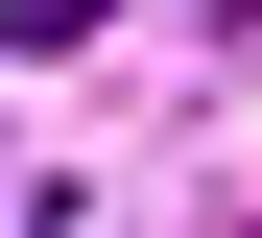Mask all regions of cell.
<instances>
[{
	"label": "cell",
	"instance_id": "6da1fadb",
	"mask_svg": "<svg viewBox=\"0 0 262 238\" xmlns=\"http://www.w3.org/2000/svg\"><path fill=\"white\" fill-rule=\"evenodd\" d=\"M96 24H119V0H0V48H96Z\"/></svg>",
	"mask_w": 262,
	"mask_h": 238
}]
</instances>
